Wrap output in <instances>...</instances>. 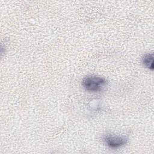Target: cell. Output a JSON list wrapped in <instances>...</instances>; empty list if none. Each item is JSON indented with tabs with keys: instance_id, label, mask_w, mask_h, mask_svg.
Listing matches in <instances>:
<instances>
[{
	"instance_id": "7a4b0ae2",
	"label": "cell",
	"mask_w": 154,
	"mask_h": 154,
	"mask_svg": "<svg viewBox=\"0 0 154 154\" xmlns=\"http://www.w3.org/2000/svg\"><path fill=\"white\" fill-rule=\"evenodd\" d=\"M103 141L109 148L117 149L125 145L128 141V138L125 136H119L108 134L103 137Z\"/></svg>"
},
{
	"instance_id": "6da1fadb",
	"label": "cell",
	"mask_w": 154,
	"mask_h": 154,
	"mask_svg": "<svg viewBox=\"0 0 154 154\" xmlns=\"http://www.w3.org/2000/svg\"><path fill=\"white\" fill-rule=\"evenodd\" d=\"M107 83L106 79L103 77L89 75L83 78L81 84L86 91L91 93H98L105 88Z\"/></svg>"
},
{
	"instance_id": "3957f363",
	"label": "cell",
	"mask_w": 154,
	"mask_h": 154,
	"mask_svg": "<svg viewBox=\"0 0 154 154\" xmlns=\"http://www.w3.org/2000/svg\"><path fill=\"white\" fill-rule=\"evenodd\" d=\"M142 63L144 67L153 70V54H146L142 57Z\"/></svg>"
}]
</instances>
